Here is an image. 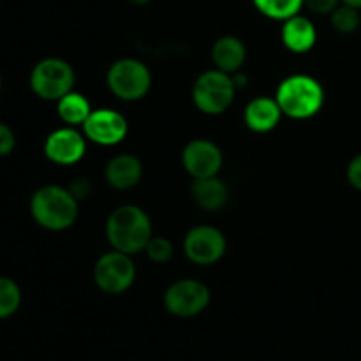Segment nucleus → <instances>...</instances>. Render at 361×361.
<instances>
[{
  "label": "nucleus",
  "instance_id": "3",
  "mask_svg": "<svg viewBox=\"0 0 361 361\" xmlns=\"http://www.w3.org/2000/svg\"><path fill=\"white\" fill-rule=\"evenodd\" d=\"M275 99L289 118H312L323 109L324 88L309 74H293L279 85Z\"/></svg>",
  "mask_w": 361,
  "mask_h": 361
},
{
  "label": "nucleus",
  "instance_id": "9",
  "mask_svg": "<svg viewBox=\"0 0 361 361\" xmlns=\"http://www.w3.org/2000/svg\"><path fill=\"white\" fill-rule=\"evenodd\" d=\"M228 242L221 229L214 226H196L190 229L183 240V252L200 267H210L224 257Z\"/></svg>",
  "mask_w": 361,
  "mask_h": 361
},
{
  "label": "nucleus",
  "instance_id": "27",
  "mask_svg": "<svg viewBox=\"0 0 361 361\" xmlns=\"http://www.w3.org/2000/svg\"><path fill=\"white\" fill-rule=\"evenodd\" d=\"M342 4H348V6L356 7V9H361V0H341Z\"/></svg>",
  "mask_w": 361,
  "mask_h": 361
},
{
  "label": "nucleus",
  "instance_id": "2",
  "mask_svg": "<svg viewBox=\"0 0 361 361\" xmlns=\"http://www.w3.org/2000/svg\"><path fill=\"white\" fill-rule=\"evenodd\" d=\"M80 201L69 189L59 185H44L34 192L30 200V214L41 228L48 231H63L76 222Z\"/></svg>",
  "mask_w": 361,
  "mask_h": 361
},
{
  "label": "nucleus",
  "instance_id": "28",
  "mask_svg": "<svg viewBox=\"0 0 361 361\" xmlns=\"http://www.w3.org/2000/svg\"><path fill=\"white\" fill-rule=\"evenodd\" d=\"M129 2L136 4V6H145V4H148V2H150V0H129Z\"/></svg>",
  "mask_w": 361,
  "mask_h": 361
},
{
  "label": "nucleus",
  "instance_id": "17",
  "mask_svg": "<svg viewBox=\"0 0 361 361\" xmlns=\"http://www.w3.org/2000/svg\"><path fill=\"white\" fill-rule=\"evenodd\" d=\"M190 194L197 207L207 212H219L228 204L229 200L228 185L219 176L194 178L192 185H190Z\"/></svg>",
  "mask_w": 361,
  "mask_h": 361
},
{
  "label": "nucleus",
  "instance_id": "8",
  "mask_svg": "<svg viewBox=\"0 0 361 361\" xmlns=\"http://www.w3.org/2000/svg\"><path fill=\"white\" fill-rule=\"evenodd\" d=\"M212 293L207 284L196 279H182L166 289L164 307L176 317H194L210 305Z\"/></svg>",
  "mask_w": 361,
  "mask_h": 361
},
{
  "label": "nucleus",
  "instance_id": "16",
  "mask_svg": "<svg viewBox=\"0 0 361 361\" xmlns=\"http://www.w3.org/2000/svg\"><path fill=\"white\" fill-rule=\"evenodd\" d=\"M247 59V48L242 39L235 35H222L212 48V60L215 69L226 74H235L242 69Z\"/></svg>",
  "mask_w": 361,
  "mask_h": 361
},
{
  "label": "nucleus",
  "instance_id": "1",
  "mask_svg": "<svg viewBox=\"0 0 361 361\" xmlns=\"http://www.w3.org/2000/svg\"><path fill=\"white\" fill-rule=\"evenodd\" d=\"M154 236L152 221L143 208L122 204L115 208L106 222V238L115 250L134 256L145 252V247Z\"/></svg>",
  "mask_w": 361,
  "mask_h": 361
},
{
  "label": "nucleus",
  "instance_id": "6",
  "mask_svg": "<svg viewBox=\"0 0 361 361\" xmlns=\"http://www.w3.org/2000/svg\"><path fill=\"white\" fill-rule=\"evenodd\" d=\"M106 81L113 95L133 102L140 101L150 92L152 73L141 60L120 59L109 67Z\"/></svg>",
  "mask_w": 361,
  "mask_h": 361
},
{
  "label": "nucleus",
  "instance_id": "21",
  "mask_svg": "<svg viewBox=\"0 0 361 361\" xmlns=\"http://www.w3.org/2000/svg\"><path fill=\"white\" fill-rule=\"evenodd\" d=\"M331 27L335 28L341 34H353V32L358 30L361 25V16L356 7L348 6V4H342L338 6L334 13L330 14Z\"/></svg>",
  "mask_w": 361,
  "mask_h": 361
},
{
  "label": "nucleus",
  "instance_id": "12",
  "mask_svg": "<svg viewBox=\"0 0 361 361\" xmlns=\"http://www.w3.org/2000/svg\"><path fill=\"white\" fill-rule=\"evenodd\" d=\"M87 152V137L76 127H62L46 137L44 155L59 166L76 164Z\"/></svg>",
  "mask_w": 361,
  "mask_h": 361
},
{
  "label": "nucleus",
  "instance_id": "18",
  "mask_svg": "<svg viewBox=\"0 0 361 361\" xmlns=\"http://www.w3.org/2000/svg\"><path fill=\"white\" fill-rule=\"evenodd\" d=\"M56 111L60 120L71 127L83 126L92 113V106L88 99L80 92H69L60 101H56Z\"/></svg>",
  "mask_w": 361,
  "mask_h": 361
},
{
  "label": "nucleus",
  "instance_id": "25",
  "mask_svg": "<svg viewBox=\"0 0 361 361\" xmlns=\"http://www.w3.org/2000/svg\"><path fill=\"white\" fill-rule=\"evenodd\" d=\"M348 182L355 187L356 190H361V154L356 155L348 166Z\"/></svg>",
  "mask_w": 361,
  "mask_h": 361
},
{
  "label": "nucleus",
  "instance_id": "13",
  "mask_svg": "<svg viewBox=\"0 0 361 361\" xmlns=\"http://www.w3.org/2000/svg\"><path fill=\"white\" fill-rule=\"evenodd\" d=\"M106 182L116 190L133 189L143 176V164L136 155L120 154L113 157L106 166Z\"/></svg>",
  "mask_w": 361,
  "mask_h": 361
},
{
  "label": "nucleus",
  "instance_id": "29",
  "mask_svg": "<svg viewBox=\"0 0 361 361\" xmlns=\"http://www.w3.org/2000/svg\"><path fill=\"white\" fill-rule=\"evenodd\" d=\"M0 90H2V76H0Z\"/></svg>",
  "mask_w": 361,
  "mask_h": 361
},
{
  "label": "nucleus",
  "instance_id": "26",
  "mask_svg": "<svg viewBox=\"0 0 361 361\" xmlns=\"http://www.w3.org/2000/svg\"><path fill=\"white\" fill-rule=\"evenodd\" d=\"M69 190H71V194H73V196L76 197L78 201L87 200V197L90 196V192H92V183H90V180H87V178H76V180H74V182L69 185Z\"/></svg>",
  "mask_w": 361,
  "mask_h": 361
},
{
  "label": "nucleus",
  "instance_id": "23",
  "mask_svg": "<svg viewBox=\"0 0 361 361\" xmlns=\"http://www.w3.org/2000/svg\"><path fill=\"white\" fill-rule=\"evenodd\" d=\"M16 147V137L7 123L0 122V157H6Z\"/></svg>",
  "mask_w": 361,
  "mask_h": 361
},
{
  "label": "nucleus",
  "instance_id": "15",
  "mask_svg": "<svg viewBox=\"0 0 361 361\" xmlns=\"http://www.w3.org/2000/svg\"><path fill=\"white\" fill-rule=\"evenodd\" d=\"M282 42L293 53H307L314 48L317 41V32L309 18L296 14L284 21L281 32Z\"/></svg>",
  "mask_w": 361,
  "mask_h": 361
},
{
  "label": "nucleus",
  "instance_id": "10",
  "mask_svg": "<svg viewBox=\"0 0 361 361\" xmlns=\"http://www.w3.org/2000/svg\"><path fill=\"white\" fill-rule=\"evenodd\" d=\"M127 130H129V123L126 116L108 108L92 111L87 122L83 123L85 137L102 147L122 143L127 136Z\"/></svg>",
  "mask_w": 361,
  "mask_h": 361
},
{
  "label": "nucleus",
  "instance_id": "4",
  "mask_svg": "<svg viewBox=\"0 0 361 361\" xmlns=\"http://www.w3.org/2000/svg\"><path fill=\"white\" fill-rule=\"evenodd\" d=\"M76 74L73 66L62 59L41 60L30 73V88L39 99L44 101H60L63 95L73 92Z\"/></svg>",
  "mask_w": 361,
  "mask_h": 361
},
{
  "label": "nucleus",
  "instance_id": "14",
  "mask_svg": "<svg viewBox=\"0 0 361 361\" xmlns=\"http://www.w3.org/2000/svg\"><path fill=\"white\" fill-rule=\"evenodd\" d=\"M282 115L284 113L277 99L256 97L247 104L243 120H245V126L254 133H270L281 123Z\"/></svg>",
  "mask_w": 361,
  "mask_h": 361
},
{
  "label": "nucleus",
  "instance_id": "5",
  "mask_svg": "<svg viewBox=\"0 0 361 361\" xmlns=\"http://www.w3.org/2000/svg\"><path fill=\"white\" fill-rule=\"evenodd\" d=\"M235 94L236 87L231 74L212 69L196 80L192 88V101L204 115H222L233 104Z\"/></svg>",
  "mask_w": 361,
  "mask_h": 361
},
{
  "label": "nucleus",
  "instance_id": "11",
  "mask_svg": "<svg viewBox=\"0 0 361 361\" xmlns=\"http://www.w3.org/2000/svg\"><path fill=\"white\" fill-rule=\"evenodd\" d=\"M182 162L185 171L192 178H210V176L219 175L224 157H222V150L214 141L197 137L183 148Z\"/></svg>",
  "mask_w": 361,
  "mask_h": 361
},
{
  "label": "nucleus",
  "instance_id": "19",
  "mask_svg": "<svg viewBox=\"0 0 361 361\" xmlns=\"http://www.w3.org/2000/svg\"><path fill=\"white\" fill-rule=\"evenodd\" d=\"M256 9L270 20L286 21L300 14L303 0H252Z\"/></svg>",
  "mask_w": 361,
  "mask_h": 361
},
{
  "label": "nucleus",
  "instance_id": "24",
  "mask_svg": "<svg viewBox=\"0 0 361 361\" xmlns=\"http://www.w3.org/2000/svg\"><path fill=\"white\" fill-rule=\"evenodd\" d=\"M303 6L316 14H331L341 6V0H303Z\"/></svg>",
  "mask_w": 361,
  "mask_h": 361
},
{
  "label": "nucleus",
  "instance_id": "22",
  "mask_svg": "<svg viewBox=\"0 0 361 361\" xmlns=\"http://www.w3.org/2000/svg\"><path fill=\"white\" fill-rule=\"evenodd\" d=\"M145 252H147L148 259L154 261V263H168L173 257V243L169 242L164 236H152L150 242L145 247Z\"/></svg>",
  "mask_w": 361,
  "mask_h": 361
},
{
  "label": "nucleus",
  "instance_id": "20",
  "mask_svg": "<svg viewBox=\"0 0 361 361\" xmlns=\"http://www.w3.org/2000/svg\"><path fill=\"white\" fill-rule=\"evenodd\" d=\"M21 305V289L13 279L0 277V319L13 316Z\"/></svg>",
  "mask_w": 361,
  "mask_h": 361
},
{
  "label": "nucleus",
  "instance_id": "7",
  "mask_svg": "<svg viewBox=\"0 0 361 361\" xmlns=\"http://www.w3.org/2000/svg\"><path fill=\"white\" fill-rule=\"evenodd\" d=\"M136 279V267L133 256L118 252L113 249L111 252L102 254L94 268V281L102 293L108 295H122Z\"/></svg>",
  "mask_w": 361,
  "mask_h": 361
}]
</instances>
